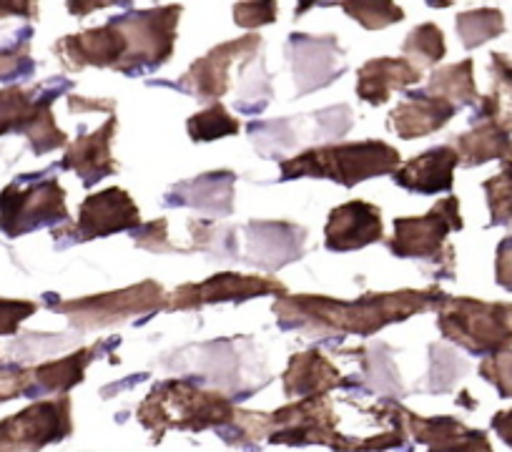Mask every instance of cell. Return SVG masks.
<instances>
[{"mask_svg": "<svg viewBox=\"0 0 512 452\" xmlns=\"http://www.w3.org/2000/svg\"><path fill=\"white\" fill-rule=\"evenodd\" d=\"M184 8L164 6L113 18L106 26L66 36L53 46L63 66L118 68L123 73L154 71L174 56L176 26Z\"/></svg>", "mask_w": 512, "mask_h": 452, "instance_id": "6da1fadb", "label": "cell"}, {"mask_svg": "<svg viewBox=\"0 0 512 452\" xmlns=\"http://www.w3.org/2000/svg\"><path fill=\"white\" fill-rule=\"evenodd\" d=\"M445 294L440 289H427V292H397V294H364L357 302H334L327 297H292L284 299L274 307L282 317L294 314V319L304 322L327 324V327L349 329V332L369 334L374 329H382L384 324L400 322L412 317L415 312L432 307L437 302H445Z\"/></svg>", "mask_w": 512, "mask_h": 452, "instance_id": "7a4b0ae2", "label": "cell"}, {"mask_svg": "<svg viewBox=\"0 0 512 452\" xmlns=\"http://www.w3.org/2000/svg\"><path fill=\"white\" fill-rule=\"evenodd\" d=\"M400 166V151L384 141L362 144H327L302 151L282 164V181L287 179H329L339 186H357L372 176L395 174Z\"/></svg>", "mask_w": 512, "mask_h": 452, "instance_id": "3957f363", "label": "cell"}, {"mask_svg": "<svg viewBox=\"0 0 512 452\" xmlns=\"http://www.w3.org/2000/svg\"><path fill=\"white\" fill-rule=\"evenodd\" d=\"M440 329L447 339L475 355H495L512 347V304H490L480 299H445Z\"/></svg>", "mask_w": 512, "mask_h": 452, "instance_id": "277c9868", "label": "cell"}, {"mask_svg": "<svg viewBox=\"0 0 512 452\" xmlns=\"http://www.w3.org/2000/svg\"><path fill=\"white\" fill-rule=\"evenodd\" d=\"M460 199L447 196L422 216L395 219V239L390 252L400 259H432L445 267H455V249L445 244L447 234L460 232Z\"/></svg>", "mask_w": 512, "mask_h": 452, "instance_id": "5b68a950", "label": "cell"}, {"mask_svg": "<svg viewBox=\"0 0 512 452\" xmlns=\"http://www.w3.org/2000/svg\"><path fill=\"white\" fill-rule=\"evenodd\" d=\"M61 221H68V209L66 191L58 181H43L31 189L13 184L0 194V232L8 237H21L38 226Z\"/></svg>", "mask_w": 512, "mask_h": 452, "instance_id": "8992f818", "label": "cell"}, {"mask_svg": "<svg viewBox=\"0 0 512 452\" xmlns=\"http://www.w3.org/2000/svg\"><path fill=\"white\" fill-rule=\"evenodd\" d=\"M71 432V402H38L0 422V452L41 450Z\"/></svg>", "mask_w": 512, "mask_h": 452, "instance_id": "52a82bcc", "label": "cell"}, {"mask_svg": "<svg viewBox=\"0 0 512 452\" xmlns=\"http://www.w3.org/2000/svg\"><path fill=\"white\" fill-rule=\"evenodd\" d=\"M262 46L259 36H244L239 41H229L216 46L204 58L191 63L189 71L179 78V86L186 93L199 98H219L231 86V66L236 61H251Z\"/></svg>", "mask_w": 512, "mask_h": 452, "instance_id": "ba28073f", "label": "cell"}, {"mask_svg": "<svg viewBox=\"0 0 512 452\" xmlns=\"http://www.w3.org/2000/svg\"><path fill=\"white\" fill-rule=\"evenodd\" d=\"M134 226L136 229L141 226L136 201L128 196V191L118 189V186L91 194L78 209V242L126 232V229H134Z\"/></svg>", "mask_w": 512, "mask_h": 452, "instance_id": "9c48e42d", "label": "cell"}, {"mask_svg": "<svg viewBox=\"0 0 512 452\" xmlns=\"http://www.w3.org/2000/svg\"><path fill=\"white\" fill-rule=\"evenodd\" d=\"M284 287L274 279L251 277V274L221 272L216 277L206 279L201 284H184L179 292H174L171 307L189 309L201 307V304L214 302H244L249 297H264V294H279Z\"/></svg>", "mask_w": 512, "mask_h": 452, "instance_id": "30bf717a", "label": "cell"}, {"mask_svg": "<svg viewBox=\"0 0 512 452\" xmlns=\"http://www.w3.org/2000/svg\"><path fill=\"white\" fill-rule=\"evenodd\" d=\"M339 43L334 36H292L289 38V58H292L294 81L299 93H312L324 88L334 78L342 76L339 63Z\"/></svg>", "mask_w": 512, "mask_h": 452, "instance_id": "8fae6325", "label": "cell"}, {"mask_svg": "<svg viewBox=\"0 0 512 452\" xmlns=\"http://www.w3.org/2000/svg\"><path fill=\"white\" fill-rule=\"evenodd\" d=\"M164 289L161 284L146 282L139 287L121 289V292L101 294V297L91 299H78V302L66 304V307H58L61 312L78 314V319L86 324H98V322H118L123 317H131V314L141 312V309L161 307L164 304Z\"/></svg>", "mask_w": 512, "mask_h": 452, "instance_id": "7c38bea8", "label": "cell"}, {"mask_svg": "<svg viewBox=\"0 0 512 452\" xmlns=\"http://www.w3.org/2000/svg\"><path fill=\"white\" fill-rule=\"evenodd\" d=\"M382 239V214L367 201H349L329 214L324 226V244L332 252L364 249Z\"/></svg>", "mask_w": 512, "mask_h": 452, "instance_id": "4fadbf2b", "label": "cell"}, {"mask_svg": "<svg viewBox=\"0 0 512 452\" xmlns=\"http://www.w3.org/2000/svg\"><path fill=\"white\" fill-rule=\"evenodd\" d=\"M457 164H460V154L455 146H437L410 159L405 166H397L392 176L407 191L440 194V191H450L455 184Z\"/></svg>", "mask_w": 512, "mask_h": 452, "instance_id": "5bb4252c", "label": "cell"}, {"mask_svg": "<svg viewBox=\"0 0 512 452\" xmlns=\"http://www.w3.org/2000/svg\"><path fill=\"white\" fill-rule=\"evenodd\" d=\"M422 81V68L412 66L407 58H372L357 71V96L364 103L382 106L395 91Z\"/></svg>", "mask_w": 512, "mask_h": 452, "instance_id": "9a60e30c", "label": "cell"}, {"mask_svg": "<svg viewBox=\"0 0 512 452\" xmlns=\"http://www.w3.org/2000/svg\"><path fill=\"white\" fill-rule=\"evenodd\" d=\"M116 126V116H111L101 129L88 136H81L76 144L68 146L66 156L61 161L63 169L76 171L86 186H93L101 179H106V176L116 174L118 164L111 156V141L113 134H116Z\"/></svg>", "mask_w": 512, "mask_h": 452, "instance_id": "2e32d148", "label": "cell"}, {"mask_svg": "<svg viewBox=\"0 0 512 452\" xmlns=\"http://www.w3.org/2000/svg\"><path fill=\"white\" fill-rule=\"evenodd\" d=\"M249 259L267 269H282L284 264L302 257V244L307 232L282 221H259L249 224Z\"/></svg>", "mask_w": 512, "mask_h": 452, "instance_id": "e0dca14e", "label": "cell"}, {"mask_svg": "<svg viewBox=\"0 0 512 452\" xmlns=\"http://www.w3.org/2000/svg\"><path fill=\"white\" fill-rule=\"evenodd\" d=\"M455 103L447 98L430 96V93H415L410 101L400 103L390 113V126L400 139H422L440 131L447 121L455 119Z\"/></svg>", "mask_w": 512, "mask_h": 452, "instance_id": "ac0fdd59", "label": "cell"}, {"mask_svg": "<svg viewBox=\"0 0 512 452\" xmlns=\"http://www.w3.org/2000/svg\"><path fill=\"white\" fill-rule=\"evenodd\" d=\"M234 174L231 171H219V174H204L189 184H179L166 201L176 206H194L199 211L226 216L231 214L234 204Z\"/></svg>", "mask_w": 512, "mask_h": 452, "instance_id": "d6986e66", "label": "cell"}, {"mask_svg": "<svg viewBox=\"0 0 512 452\" xmlns=\"http://www.w3.org/2000/svg\"><path fill=\"white\" fill-rule=\"evenodd\" d=\"M417 440L430 442V452H492L485 432L467 430L462 422L452 417H432L415 420Z\"/></svg>", "mask_w": 512, "mask_h": 452, "instance_id": "ffe728a7", "label": "cell"}, {"mask_svg": "<svg viewBox=\"0 0 512 452\" xmlns=\"http://www.w3.org/2000/svg\"><path fill=\"white\" fill-rule=\"evenodd\" d=\"M510 146V131L502 129L500 124H492V121L472 124L470 131L457 136V154H460V164L465 166H480L485 161L507 159Z\"/></svg>", "mask_w": 512, "mask_h": 452, "instance_id": "44dd1931", "label": "cell"}, {"mask_svg": "<svg viewBox=\"0 0 512 452\" xmlns=\"http://www.w3.org/2000/svg\"><path fill=\"white\" fill-rule=\"evenodd\" d=\"M490 61L492 91L487 96H480V106H477V116L472 124L492 121L512 134V61L502 53H492Z\"/></svg>", "mask_w": 512, "mask_h": 452, "instance_id": "7402d4cb", "label": "cell"}, {"mask_svg": "<svg viewBox=\"0 0 512 452\" xmlns=\"http://www.w3.org/2000/svg\"><path fill=\"white\" fill-rule=\"evenodd\" d=\"M339 375L317 350L304 352V355L294 357L292 367L284 375V385H287L289 395H314V392H327L332 385H337Z\"/></svg>", "mask_w": 512, "mask_h": 452, "instance_id": "603a6c76", "label": "cell"}, {"mask_svg": "<svg viewBox=\"0 0 512 452\" xmlns=\"http://www.w3.org/2000/svg\"><path fill=\"white\" fill-rule=\"evenodd\" d=\"M425 93L447 98L455 106H472V103H477L480 96H477L475 86V61L467 58V61L455 63V66L437 68L430 76Z\"/></svg>", "mask_w": 512, "mask_h": 452, "instance_id": "cb8c5ba5", "label": "cell"}, {"mask_svg": "<svg viewBox=\"0 0 512 452\" xmlns=\"http://www.w3.org/2000/svg\"><path fill=\"white\" fill-rule=\"evenodd\" d=\"M455 26L462 46L477 48L505 33V16L497 8H475V11L460 13Z\"/></svg>", "mask_w": 512, "mask_h": 452, "instance_id": "d4e9b609", "label": "cell"}, {"mask_svg": "<svg viewBox=\"0 0 512 452\" xmlns=\"http://www.w3.org/2000/svg\"><path fill=\"white\" fill-rule=\"evenodd\" d=\"M407 61L417 68L437 66V63L445 58L447 46H445V33L435 26V23H425V26H417L410 36L405 38V46H402Z\"/></svg>", "mask_w": 512, "mask_h": 452, "instance_id": "484cf974", "label": "cell"}, {"mask_svg": "<svg viewBox=\"0 0 512 452\" xmlns=\"http://www.w3.org/2000/svg\"><path fill=\"white\" fill-rule=\"evenodd\" d=\"M339 6L367 31H379V28H387L405 18V11L395 0H342Z\"/></svg>", "mask_w": 512, "mask_h": 452, "instance_id": "4316f807", "label": "cell"}, {"mask_svg": "<svg viewBox=\"0 0 512 452\" xmlns=\"http://www.w3.org/2000/svg\"><path fill=\"white\" fill-rule=\"evenodd\" d=\"M186 126H189V136L194 141H216L224 139V136L239 134V119L231 116L226 106H221L219 101L209 103L204 111L191 116Z\"/></svg>", "mask_w": 512, "mask_h": 452, "instance_id": "83f0119b", "label": "cell"}, {"mask_svg": "<svg viewBox=\"0 0 512 452\" xmlns=\"http://www.w3.org/2000/svg\"><path fill=\"white\" fill-rule=\"evenodd\" d=\"M38 103H33V91L21 86H8L0 91V136L8 131H26Z\"/></svg>", "mask_w": 512, "mask_h": 452, "instance_id": "f1b7e54d", "label": "cell"}, {"mask_svg": "<svg viewBox=\"0 0 512 452\" xmlns=\"http://www.w3.org/2000/svg\"><path fill=\"white\" fill-rule=\"evenodd\" d=\"M487 206H490V226H510L512 229V164L502 161V171L485 181Z\"/></svg>", "mask_w": 512, "mask_h": 452, "instance_id": "f546056e", "label": "cell"}, {"mask_svg": "<svg viewBox=\"0 0 512 452\" xmlns=\"http://www.w3.org/2000/svg\"><path fill=\"white\" fill-rule=\"evenodd\" d=\"M91 357H93L91 350H81L61 362L43 365L41 370H36V380L41 382L43 390H68V387H73L76 382H81Z\"/></svg>", "mask_w": 512, "mask_h": 452, "instance_id": "4dcf8cb0", "label": "cell"}, {"mask_svg": "<svg viewBox=\"0 0 512 452\" xmlns=\"http://www.w3.org/2000/svg\"><path fill=\"white\" fill-rule=\"evenodd\" d=\"M277 0H244L234 6V21L241 28H262L277 21Z\"/></svg>", "mask_w": 512, "mask_h": 452, "instance_id": "1f68e13d", "label": "cell"}, {"mask_svg": "<svg viewBox=\"0 0 512 452\" xmlns=\"http://www.w3.org/2000/svg\"><path fill=\"white\" fill-rule=\"evenodd\" d=\"M480 375L497 387L500 397H512V347L487 357L480 365Z\"/></svg>", "mask_w": 512, "mask_h": 452, "instance_id": "d6a6232c", "label": "cell"}, {"mask_svg": "<svg viewBox=\"0 0 512 452\" xmlns=\"http://www.w3.org/2000/svg\"><path fill=\"white\" fill-rule=\"evenodd\" d=\"M36 312L33 302H13V299H0V334L16 332L18 324Z\"/></svg>", "mask_w": 512, "mask_h": 452, "instance_id": "836d02e7", "label": "cell"}, {"mask_svg": "<svg viewBox=\"0 0 512 452\" xmlns=\"http://www.w3.org/2000/svg\"><path fill=\"white\" fill-rule=\"evenodd\" d=\"M134 242L146 249H156V252H166L169 249V234H166V221L159 219L154 224H146L144 229H136Z\"/></svg>", "mask_w": 512, "mask_h": 452, "instance_id": "e575fe53", "label": "cell"}, {"mask_svg": "<svg viewBox=\"0 0 512 452\" xmlns=\"http://www.w3.org/2000/svg\"><path fill=\"white\" fill-rule=\"evenodd\" d=\"M495 279L500 287H505L507 292H512V234L502 239L500 247H497Z\"/></svg>", "mask_w": 512, "mask_h": 452, "instance_id": "d590c367", "label": "cell"}, {"mask_svg": "<svg viewBox=\"0 0 512 452\" xmlns=\"http://www.w3.org/2000/svg\"><path fill=\"white\" fill-rule=\"evenodd\" d=\"M28 387L26 370H0V402L23 395Z\"/></svg>", "mask_w": 512, "mask_h": 452, "instance_id": "8d00e7d4", "label": "cell"}, {"mask_svg": "<svg viewBox=\"0 0 512 452\" xmlns=\"http://www.w3.org/2000/svg\"><path fill=\"white\" fill-rule=\"evenodd\" d=\"M31 58L26 56V48L18 53H0V78H13L31 71Z\"/></svg>", "mask_w": 512, "mask_h": 452, "instance_id": "74e56055", "label": "cell"}, {"mask_svg": "<svg viewBox=\"0 0 512 452\" xmlns=\"http://www.w3.org/2000/svg\"><path fill=\"white\" fill-rule=\"evenodd\" d=\"M68 13L76 18H86L88 13L101 11L108 6H131V0H66Z\"/></svg>", "mask_w": 512, "mask_h": 452, "instance_id": "f35d334b", "label": "cell"}, {"mask_svg": "<svg viewBox=\"0 0 512 452\" xmlns=\"http://www.w3.org/2000/svg\"><path fill=\"white\" fill-rule=\"evenodd\" d=\"M11 16L33 21V18H38V0H0V18Z\"/></svg>", "mask_w": 512, "mask_h": 452, "instance_id": "ab89813d", "label": "cell"}, {"mask_svg": "<svg viewBox=\"0 0 512 452\" xmlns=\"http://www.w3.org/2000/svg\"><path fill=\"white\" fill-rule=\"evenodd\" d=\"M68 103H71V111H113V106H116L113 101H93V98L81 96H71Z\"/></svg>", "mask_w": 512, "mask_h": 452, "instance_id": "60d3db41", "label": "cell"}, {"mask_svg": "<svg viewBox=\"0 0 512 452\" xmlns=\"http://www.w3.org/2000/svg\"><path fill=\"white\" fill-rule=\"evenodd\" d=\"M492 427H495L497 435L502 437V442L512 447V407L510 410H502L492 417Z\"/></svg>", "mask_w": 512, "mask_h": 452, "instance_id": "b9f144b4", "label": "cell"}, {"mask_svg": "<svg viewBox=\"0 0 512 452\" xmlns=\"http://www.w3.org/2000/svg\"><path fill=\"white\" fill-rule=\"evenodd\" d=\"M329 3H332V0H299V6H297V11H294V16H304V13L309 11V8H314V6H329Z\"/></svg>", "mask_w": 512, "mask_h": 452, "instance_id": "7bdbcfd3", "label": "cell"}, {"mask_svg": "<svg viewBox=\"0 0 512 452\" xmlns=\"http://www.w3.org/2000/svg\"><path fill=\"white\" fill-rule=\"evenodd\" d=\"M427 6H430V8H450L452 0H427Z\"/></svg>", "mask_w": 512, "mask_h": 452, "instance_id": "ee69618b", "label": "cell"}, {"mask_svg": "<svg viewBox=\"0 0 512 452\" xmlns=\"http://www.w3.org/2000/svg\"><path fill=\"white\" fill-rule=\"evenodd\" d=\"M502 161H510L512 164V146H510V154H507V159H502Z\"/></svg>", "mask_w": 512, "mask_h": 452, "instance_id": "f6af8a7d", "label": "cell"}]
</instances>
